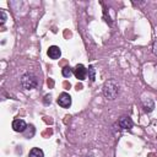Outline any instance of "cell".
Here are the masks:
<instances>
[{"label":"cell","mask_w":157,"mask_h":157,"mask_svg":"<svg viewBox=\"0 0 157 157\" xmlns=\"http://www.w3.org/2000/svg\"><path fill=\"white\" fill-rule=\"evenodd\" d=\"M12 129L16 132H25L27 129V124L23 119H15L12 121Z\"/></svg>","instance_id":"obj_6"},{"label":"cell","mask_w":157,"mask_h":157,"mask_svg":"<svg viewBox=\"0 0 157 157\" xmlns=\"http://www.w3.org/2000/svg\"><path fill=\"white\" fill-rule=\"evenodd\" d=\"M74 75H75V77L77 80L83 81L86 78V76H87V69L82 64H77L76 67L74 69Z\"/></svg>","instance_id":"obj_4"},{"label":"cell","mask_w":157,"mask_h":157,"mask_svg":"<svg viewBox=\"0 0 157 157\" xmlns=\"http://www.w3.org/2000/svg\"><path fill=\"white\" fill-rule=\"evenodd\" d=\"M50 98H52V96H50V94H47V96L44 97V104H49V103L52 102Z\"/></svg>","instance_id":"obj_12"},{"label":"cell","mask_w":157,"mask_h":157,"mask_svg":"<svg viewBox=\"0 0 157 157\" xmlns=\"http://www.w3.org/2000/svg\"><path fill=\"white\" fill-rule=\"evenodd\" d=\"M103 94L107 99H115L119 94V85L114 80H108L103 85Z\"/></svg>","instance_id":"obj_1"},{"label":"cell","mask_w":157,"mask_h":157,"mask_svg":"<svg viewBox=\"0 0 157 157\" xmlns=\"http://www.w3.org/2000/svg\"><path fill=\"white\" fill-rule=\"evenodd\" d=\"M60 55H61V50H60V48L58 45H50L48 48V56L50 59L56 60V59L60 58Z\"/></svg>","instance_id":"obj_7"},{"label":"cell","mask_w":157,"mask_h":157,"mask_svg":"<svg viewBox=\"0 0 157 157\" xmlns=\"http://www.w3.org/2000/svg\"><path fill=\"white\" fill-rule=\"evenodd\" d=\"M28 157H44V152H43V150H40L38 147H33L28 152Z\"/></svg>","instance_id":"obj_8"},{"label":"cell","mask_w":157,"mask_h":157,"mask_svg":"<svg viewBox=\"0 0 157 157\" xmlns=\"http://www.w3.org/2000/svg\"><path fill=\"white\" fill-rule=\"evenodd\" d=\"M61 74H63L64 77H70L74 74V69L70 67V66H64L63 70H61Z\"/></svg>","instance_id":"obj_10"},{"label":"cell","mask_w":157,"mask_h":157,"mask_svg":"<svg viewBox=\"0 0 157 157\" xmlns=\"http://www.w3.org/2000/svg\"><path fill=\"white\" fill-rule=\"evenodd\" d=\"M56 102L61 108H69L71 105V96L69 93H66V92H63V93L59 94Z\"/></svg>","instance_id":"obj_3"},{"label":"cell","mask_w":157,"mask_h":157,"mask_svg":"<svg viewBox=\"0 0 157 157\" xmlns=\"http://www.w3.org/2000/svg\"><path fill=\"white\" fill-rule=\"evenodd\" d=\"M118 124H119V126H120L121 129H125V130H130V129L134 126V121H132L131 118L128 117V115L121 117V118L118 120Z\"/></svg>","instance_id":"obj_5"},{"label":"cell","mask_w":157,"mask_h":157,"mask_svg":"<svg viewBox=\"0 0 157 157\" xmlns=\"http://www.w3.org/2000/svg\"><path fill=\"white\" fill-rule=\"evenodd\" d=\"M87 74H88V78H90V81H91V82H93V81L96 80V69H94L92 65H90V66H88Z\"/></svg>","instance_id":"obj_9"},{"label":"cell","mask_w":157,"mask_h":157,"mask_svg":"<svg viewBox=\"0 0 157 157\" xmlns=\"http://www.w3.org/2000/svg\"><path fill=\"white\" fill-rule=\"evenodd\" d=\"M0 15H1V25H4L6 21V15H5L4 10H0Z\"/></svg>","instance_id":"obj_11"},{"label":"cell","mask_w":157,"mask_h":157,"mask_svg":"<svg viewBox=\"0 0 157 157\" xmlns=\"http://www.w3.org/2000/svg\"><path fill=\"white\" fill-rule=\"evenodd\" d=\"M21 86L25 90H33L38 86V80L33 74L26 72L21 76Z\"/></svg>","instance_id":"obj_2"}]
</instances>
